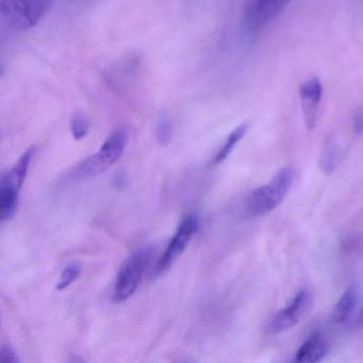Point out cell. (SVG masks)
Returning <instances> with one entry per match:
<instances>
[{
	"mask_svg": "<svg viewBox=\"0 0 363 363\" xmlns=\"http://www.w3.org/2000/svg\"><path fill=\"white\" fill-rule=\"evenodd\" d=\"M89 124L88 118L82 112H76L71 120V133L76 141H80L88 135Z\"/></svg>",
	"mask_w": 363,
	"mask_h": 363,
	"instance_id": "9a60e30c",
	"label": "cell"
},
{
	"mask_svg": "<svg viewBox=\"0 0 363 363\" xmlns=\"http://www.w3.org/2000/svg\"><path fill=\"white\" fill-rule=\"evenodd\" d=\"M80 274H82V267L78 263H72V264L67 265L61 274L56 290L63 291L69 288L74 281L79 278Z\"/></svg>",
	"mask_w": 363,
	"mask_h": 363,
	"instance_id": "5bb4252c",
	"label": "cell"
},
{
	"mask_svg": "<svg viewBox=\"0 0 363 363\" xmlns=\"http://www.w3.org/2000/svg\"><path fill=\"white\" fill-rule=\"evenodd\" d=\"M52 0H1L0 23L10 33L35 27L48 11Z\"/></svg>",
	"mask_w": 363,
	"mask_h": 363,
	"instance_id": "7a4b0ae2",
	"label": "cell"
},
{
	"mask_svg": "<svg viewBox=\"0 0 363 363\" xmlns=\"http://www.w3.org/2000/svg\"><path fill=\"white\" fill-rule=\"evenodd\" d=\"M310 305L311 294L307 289H301L286 307L276 313L269 325V331L280 333L292 328L298 324Z\"/></svg>",
	"mask_w": 363,
	"mask_h": 363,
	"instance_id": "8992f818",
	"label": "cell"
},
{
	"mask_svg": "<svg viewBox=\"0 0 363 363\" xmlns=\"http://www.w3.org/2000/svg\"><path fill=\"white\" fill-rule=\"evenodd\" d=\"M358 324L363 326V306L362 308H361L360 312H359Z\"/></svg>",
	"mask_w": 363,
	"mask_h": 363,
	"instance_id": "d6986e66",
	"label": "cell"
},
{
	"mask_svg": "<svg viewBox=\"0 0 363 363\" xmlns=\"http://www.w3.org/2000/svg\"><path fill=\"white\" fill-rule=\"evenodd\" d=\"M248 125L246 123L244 124L240 125L238 126L230 135L227 138L225 143L223 144L222 147L218 150V152H216V156L213 157V159L211 160V163L210 165L211 167H216V165L220 164V163L224 162L227 158H228L229 155L233 152V148L237 146V144L243 139L244 135L247 133Z\"/></svg>",
	"mask_w": 363,
	"mask_h": 363,
	"instance_id": "4fadbf2b",
	"label": "cell"
},
{
	"mask_svg": "<svg viewBox=\"0 0 363 363\" xmlns=\"http://www.w3.org/2000/svg\"><path fill=\"white\" fill-rule=\"evenodd\" d=\"M199 218L196 214H189L182 220L173 239L171 240L167 250H164L155 267V275H161V274L165 273L182 256V252L190 243L193 235L199 229Z\"/></svg>",
	"mask_w": 363,
	"mask_h": 363,
	"instance_id": "5b68a950",
	"label": "cell"
},
{
	"mask_svg": "<svg viewBox=\"0 0 363 363\" xmlns=\"http://www.w3.org/2000/svg\"><path fill=\"white\" fill-rule=\"evenodd\" d=\"M35 148L30 147L24 152L18 159V163L14 165L13 169L4 176L3 179L7 180L10 184L16 186V188L22 189L23 184L26 179L27 174H28L29 167H30L31 160H33V155H35Z\"/></svg>",
	"mask_w": 363,
	"mask_h": 363,
	"instance_id": "8fae6325",
	"label": "cell"
},
{
	"mask_svg": "<svg viewBox=\"0 0 363 363\" xmlns=\"http://www.w3.org/2000/svg\"><path fill=\"white\" fill-rule=\"evenodd\" d=\"M172 133H173V127L172 123L169 122L167 116H163L159 121L158 126H157V139L161 145H167L172 139Z\"/></svg>",
	"mask_w": 363,
	"mask_h": 363,
	"instance_id": "2e32d148",
	"label": "cell"
},
{
	"mask_svg": "<svg viewBox=\"0 0 363 363\" xmlns=\"http://www.w3.org/2000/svg\"><path fill=\"white\" fill-rule=\"evenodd\" d=\"M328 352V343L322 333H314L303 342L295 354V362L315 363L323 360Z\"/></svg>",
	"mask_w": 363,
	"mask_h": 363,
	"instance_id": "9c48e42d",
	"label": "cell"
},
{
	"mask_svg": "<svg viewBox=\"0 0 363 363\" xmlns=\"http://www.w3.org/2000/svg\"><path fill=\"white\" fill-rule=\"evenodd\" d=\"M127 144V133L123 129L114 131L108 137L96 154L86 158L77 167V175L93 177L107 171L116 164L124 154Z\"/></svg>",
	"mask_w": 363,
	"mask_h": 363,
	"instance_id": "277c9868",
	"label": "cell"
},
{
	"mask_svg": "<svg viewBox=\"0 0 363 363\" xmlns=\"http://www.w3.org/2000/svg\"><path fill=\"white\" fill-rule=\"evenodd\" d=\"M323 96L322 82L318 78L312 77L303 82L299 88L303 122L308 130L314 129L318 121V108Z\"/></svg>",
	"mask_w": 363,
	"mask_h": 363,
	"instance_id": "52a82bcc",
	"label": "cell"
},
{
	"mask_svg": "<svg viewBox=\"0 0 363 363\" xmlns=\"http://www.w3.org/2000/svg\"><path fill=\"white\" fill-rule=\"evenodd\" d=\"M358 301V293L354 288H350L344 292L341 298L335 303L333 310V320L337 324L345 322L350 318Z\"/></svg>",
	"mask_w": 363,
	"mask_h": 363,
	"instance_id": "7c38bea8",
	"label": "cell"
},
{
	"mask_svg": "<svg viewBox=\"0 0 363 363\" xmlns=\"http://www.w3.org/2000/svg\"><path fill=\"white\" fill-rule=\"evenodd\" d=\"M294 171L284 167L277 172L269 184L252 191L244 203V212L250 218H261L273 211L284 201L292 186Z\"/></svg>",
	"mask_w": 363,
	"mask_h": 363,
	"instance_id": "6da1fadb",
	"label": "cell"
},
{
	"mask_svg": "<svg viewBox=\"0 0 363 363\" xmlns=\"http://www.w3.org/2000/svg\"><path fill=\"white\" fill-rule=\"evenodd\" d=\"M352 127L354 131L357 135H360L363 133V110L357 109L354 113V118H352Z\"/></svg>",
	"mask_w": 363,
	"mask_h": 363,
	"instance_id": "ac0fdd59",
	"label": "cell"
},
{
	"mask_svg": "<svg viewBox=\"0 0 363 363\" xmlns=\"http://www.w3.org/2000/svg\"><path fill=\"white\" fill-rule=\"evenodd\" d=\"M152 258L154 250L150 246L139 248L127 258L116 277L113 291L114 303H124L135 294Z\"/></svg>",
	"mask_w": 363,
	"mask_h": 363,
	"instance_id": "3957f363",
	"label": "cell"
},
{
	"mask_svg": "<svg viewBox=\"0 0 363 363\" xmlns=\"http://www.w3.org/2000/svg\"><path fill=\"white\" fill-rule=\"evenodd\" d=\"M18 193L20 189L8 182L1 180L0 184V220L1 223L8 222L16 216L18 206Z\"/></svg>",
	"mask_w": 363,
	"mask_h": 363,
	"instance_id": "30bf717a",
	"label": "cell"
},
{
	"mask_svg": "<svg viewBox=\"0 0 363 363\" xmlns=\"http://www.w3.org/2000/svg\"><path fill=\"white\" fill-rule=\"evenodd\" d=\"M20 358L16 350L10 345L4 344L0 348V363H18Z\"/></svg>",
	"mask_w": 363,
	"mask_h": 363,
	"instance_id": "e0dca14e",
	"label": "cell"
},
{
	"mask_svg": "<svg viewBox=\"0 0 363 363\" xmlns=\"http://www.w3.org/2000/svg\"><path fill=\"white\" fill-rule=\"evenodd\" d=\"M291 0H254L246 11L245 21L248 28L258 30L273 21Z\"/></svg>",
	"mask_w": 363,
	"mask_h": 363,
	"instance_id": "ba28073f",
	"label": "cell"
}]
</instances>
